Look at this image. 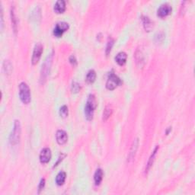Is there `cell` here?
I'll list each match as a JSON object with an SVG mask.
<instances>
[{
  "instance_id": "21",
  "label": "cell",
  "mask_w": 195,
  "mask_h": 195,
  "mask_svg": "<svg viewBox=\"0 0 195 195\" xmlns=\"http://www.w3.org/2000/svg\"><path fill=\"white\" fill-rule=\"evenodd\" d=\"M12 64L11 63L9 62L8 60H5L4 63H3V69L5 70L6 73L7 74H10L12 71Z\"/></svg>"
},
{
  "instance_id": "6",
  "label": "cell",
  "mask_w": 195,
  "mask_h": 195,
  "mask_svg": "<svg viewBox=\"0 0 195 195\" xmlns=\"http://www.w3.org/2000/svg\"><path fill=\"white\" fill-rule=\"evenodd\" d=\"M44 47L43 45L40 43H38L35 44L34 50H33V55L32 58H31V63L33 65H36L37 63L39 62L41 54L43 53Z\"/></svg>"
},
{
  "instance_id": "4",
  "label": "cell",
  "mask_w": 195,
  "mask_h": 195,
  "mask_svg": "<svg viewBox=\"0 0 195 195\" xmlns=\"http://www.w3.org/2000/svg\"><path fill=\"white\" fill-rule=\"evenodd\" d=\"M53 53L50 54V55L47 56L46 60L44 63V64L42 65L41 68V72H40V83L44 84L45 82V81L47 80V75H48L49 73H50V66H51V63L53 60Z\"/></svg>"
},
{
  "instance_id": "13",
  "label": "cell",
  "mask_w": 195,
  "mask_h": 195,
  "mask_svg": "<svg viewBox=\"0 0 195 195\" xmlns=\"http://www.w3.org/2000/svg\"><path fill=\"white\" fill-rule=\"evenodd\" d=\"M126 58H127V55L126 53L120 52L115 57V61L120 66H124L126 62Z\"/></svg>"
},
{
  "instance_id": "25",
  "label": "cell",
  "mask_w": 195,
  "mask_h": 195,
  "mask_svg": "<svg viewBox=\"0 0 195 195\" xmlns=\"http://www.w3.org/2000/svg\"><path fill=\"white\" fill-rule=\"evenodd\" d=\"M80 90V84H78L75 82H73V85H72V91H73V92L76 93V92H78Z\"/></svg>"
},
{
  "instance_id": "23",
  "label": "cell",
  "mask_w": 195,
  "mask_h": 195,
  "mask_svg": "<svg viewBox=\"0 0 195 195\" xmlns=\"http://www.w3.org/2000/svg\"><path fill=\"white\" fill-rule=\"evenodd\" d=\"M59 115L62 117H66L68 115V108L66 105H63L59 108Z\"/></svg>"
},
{
  "instance_id": "20",
  "label": "cell",
  "mask_w": 195,
  "mask_h": 195,
  "mask_svg": "<svg viewBox=\"0 0 195 195\" xmlns=\"http://www.w3.org/2000/svg\"><path fill=\"white\" fill-rule=\"evenodd\" d=\"M112 114V109L109 106H107L103 112V121H106L110 117Z\"/></svg>"
},
{
  "instance_id": "11",
  "label": "cell",
  "mask_w": 195,
  "mask_h": 195,
  "mask_svg": "<svg viewBox=\"0 0 195 195\" xmlns=\"http://www.w3.org/2000/svg\"><path fill=\"white\" fill-rule=\"evenodd\" d=\"M138 144H139L138 139H136V140L133 141L132 146H131V151H130V152H129V155H128V157H127L128 162H131L132 160H133V159H134L135 155H136V152L138 148Z\"/></svg>"
},
{
  "instance_id": "7",
  "label": "cell",
  "mask_w": 195,
  "mask_h": 195,
  "mask_svg": "<svg viewBox=\"0 0 195 195\" xmlns=\"http://www.w3.org/2000/svg\"><path fill=\"white\" fill-rule=\"evenodd\" d=\"M69 24L66 23V22H59V23L56 24L55 28H54V35L57 37V38H60L63 34V33L69 29Z\"/></svg>"
},
{
  "instance_id": "15",
  "label": "cell",
  "mask_w": 195,
  "mask_h": 195,
  "mask_svg": "<svg viewBox=\"0 0 195 195\" xmlns=\"http://www.w3.org/2000/svg\"><path fill=\"white\" fill-rule=\"evenodd\" d=\"M102 179H103V171L101 168H98V169L96 170L94 175L95 183L96 185H99V184H101Z\"/></svg>"
},
{
  "instance_id": "8",
  "label": "cell",
  "mask_w": 195,
  "mask_h": 195,
  "mask_svg": "<svg viewBox=\"0 0 195 195\" xmlns=\"http://www.w3.org/2000/svg\"><path fill=\"white\" fill-rule=\"evenodd\" d=\"M172 6H170V5L166 3V4L162 5V6L158 8L157 15L159 18H164L169 15L170 14L172 13Z\"/></svg>"
},
{
  "instance_id": "27",
  "label": "cell",
  "mask_w": 195,
  "mask_h": 195,
  "mask_svg": "<svg viewBox=\"0 0 195 195\" xmlns=\"http://www.w3.org/2000/svg\"><path fill=\"white\" fill-rule=\"evenodd\" d=\"M69 61H70V63L73 65V66H75V65L77 64L76 59H75V57H74V56H71V57H69Z\"/></svg>"
},
{
  "instance_id": "14",
  "label": "cell",
  "mask_w": 195,
  "mask_h": 195,
  "mask_svg": "<svg viewBox=\"0 0 195 195\" xmlns=\"http://www.w3.org/2000/svg\"><path fill=\"white\" fill-rule=\"evenodd\" d=\"M158 149H159V146H156L155 149H154V151L152 152V153L151 154L150 157H149V161L148 162H147V165H146V172H148L149 170L150 169V168L152 167V164H153L154 162V160H155V157H156V155L157 154V152H158Z\"/></svg>"
},
{
  "instance_id": "2",
  "label": "cell",
  "mask_w": 195,
  "mask_h": 195,
  "mask_svg": "<svg viewBox=\"0 0 195 195\" xmlns=\"http://www.w3.org/2000/svg\"><path fill=\"white\" fill-rule=\"evenodd\" d=\"M21 124L19 121H15L12 131L9 136V143L12 146H15L20 141Z\"/></svg>"
},
{
  "instance_id": "17",
  "label": "cell",
  "mask_w": 195,
  "mask_h": 195,
  "mask_svg": "<svg viewBox=\"0 0 195 195\" xmlns=\"http://www.w3.org/2000/svg\"><path fill=\"white\" fill-rule=\"evenodd\" d=\"M96 79V73L95 70L91 69L88 72L87 75H86V82L89 84H92L95 81Z\"/></svg>"
},
{
  "instance_id": "10",
  "label": "cell",
  "mask_w": 195,
  "mask_h": 195,
  "mask_svg": "<svg viewBox=\"0 0 195 195\" xmlns=\"http://www.w3.org/2000/svg\"><path fill=\"white\" fill-rule=\"evenodd\" d=\"M56 140H57V143L59 145H63L68 140L67 133L65 132L64 131H63V130H59V131H57V133H56Z\"/></svg>"
},
{
  "instance_id": "26",
  "label": "cell",
  "mask_w": 195,
  "mask_h": 195,
  "mask_svg": "<svg viewBox=\"0 0 195 195\" xmlns=\"http://www.w3.org/2000/svg\"><path fill=\"white\" fill-rule=\"evenodd\" d=\"M44 185H45V179H41V180H40V184H39V187H38V188H39V191H38V192H40V191H42V190H43V188L44 187Z\"/></svg>"
},
{
  "instance_id": "9",
  "label": "cell",
  "mask_w": 195,
  "mask_h": 195,
  "mask_svg": "<svg viewBox=\"0 0 195 195\" xmlns=\"http://www.w3.org/2000/svg\"><path fill=\"white\" fill-rule=\"evenodd\" d=\"M51 151L49 148H44L40 151V161L43 164H46L50 162L51 159Z\"/></svg>"
},
{
  "instance_id": "3",
  "label": "cell",
  "mask_w": 195,
  "mask_h": 195,
  "mask_svg": "<svg viewBox=\"0 0 195 195\" xmlns=\"http://www.w3.org/2000/svg\"><path fill=\"white\" fill-rule=\"evenodd\" d=\"M19 97L22 103L28 105L31 101V90L25 82H21L19 85Z\"/></svg>"
},
{
  "instance_id": "19",
  "label": "cell",
  "mask_w": 195,
  "mask_h": 195,
  "mask_svg": "<svg viewBox=\"0 0 195 195\" xmlns=\"http://www.w3.org/2000/svg\"><path fill=\"white\" fill-rule=\"evenodd\" d=\"M11 18H12V28H13L14 31H15V33L17 31L18 20H17V18H16V15H15V9H14V8H12V10H11Z\"/></svg>"
},
{
  "instance_id": "24",
  "label": "cell",
  "mask_w": 195,
  "mask_h": 195,
  "mask_svg": "<svg viewBox=\"0 0 195 195\" xmlns=\"http://www.w3.org/2000/svg\"><path fill=\"white\" fill-rule=\"evenodd\" d=\"M165 39V34L161 31V32L157 33L155 36V40L156 42H162L163 40Z\"/></svg>"
},
{
  "instance_id": "22",
  "label": "cell",
  "mask_w": 195,
  "mask_h": 195,
  "mask_svg": "<svg viewBox=\"0 0 195 195\" xmlns=\"http://www.w3.org/2000/svg\"><path fill=\"white\" fill-rule=\"evenodd\" d=\"M114 43H115V40H114L113 38H110L109 39H108V44H107V47H106V55L107 56H108V54L110 53V51H111V49L114 45Z\"/></svg>"
},
{
  "instance_id": "18",
  "label": "cell",
  "mask_w": 195,
  "mask_h": 195,
  "mask_svg": "<svg viewBox=\"0 0 195 195\" xmlns=\"http://www.w3.org/2000/svg\"><path fill=\"white\" fill-rule=\"evenodd\" d=\"M143 22L146 31H150L151 29L152 28V22H151L150 19L148 17L144 16L143 17Z\"/></svg>"
},
{
  "instance_id": "16",
  "label": "cell",
  "mask_w": 195,
  "mask_h": 195,
  "mask_svg": "<svg viewBox=\"0 0 195 195\" xmlns=\"http://www.w3.org/2000/svg\"><path fill=\"white\" fill-rule=\"evenodd\" d=\"M66 172H60L58 173V175L56 177V183H57V185L61 186L64 184L65 181H66Z\"/></svg>"
},
{
  "instance_id": "1",
  "label": "cell",
  "mask_w": 195,
  "mask_h": 195,
  "mask_svg": "<svg viewBox=\"0 0 195 195\" xmlns=\"http://www.w3.org/2000/svg\"><path fill=\"white\" fill-rule=\"evenodd\" d=\"M96 107H97V101H96L95 96L93 94H90L88 97L85 109H84V113L88 121H92L93 119L94 111Z\"/></svg>"
},
{
  "instance_id": "5",
  "label": "cell",
  "mask_w": 195,
  "mask_h": 195,
  "mask_svg": "<svg viewBox=\"0 0 195 195\" xmlns=\"http://www.w3.org/2000/svg\"><path fill=\"white\" fill-rule=\"evenodd\" d=\"M121 83L122 82L118 76H117L115 73H110L106 82V88L109 90H114L117 86L121 85Z\"/></svg>"
},
{
  "instance_id": "12",
  "label": "cell",
  "mask_w": 195,
  "mask_h": 195,
  "mask_svg": "<svg viewBox=\"0 0 195 195\" xmlns=\"http://www.w3.org/2000/svg\"><path fill=\"white\" fill-rule=\"evenodd\" d=\"M66 10V3L63 0H58L54 5V11L57 13L60 14L63 13Z\"/></svg>"
}]
</instances>
